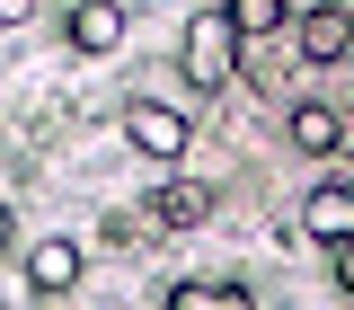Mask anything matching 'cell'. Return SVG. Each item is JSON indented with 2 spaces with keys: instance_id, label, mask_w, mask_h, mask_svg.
<instances>
[{
  "instance_id": "7",
  "label": "cell",
  "mask_w": 354,
  "mask_h": 310,
  "mask_svg": "<svg viewBox=\"0 0 354 310\" xmlns=\"http://www.w3.org/2000/svg\"><path fill=\"white\" fill-rule=\"evenodd\" d=\"M292 142L319 160V151H337V142H346V116H337V107H319V98H301V107H292Z\"/></svg>"
},
{
  "instance_id": "2",
  "label": "cell",
  "mask_w": 354,
  "mask_h": 310,
  "mask_svg": "<svg viewBox=\"0 0 354 310\" xmlns=\"http://www.w3.org/2000/svg\"><path fill=\"white\" fill-rule=\"evenodd\" d=\"M124 133H133L142 160H186V142H195L186 107H160V98H133V107H124Z\"/></svg>"
},
{
  "instance_id": "4",
  "label": "cell",
  "mask_w": 354,
  "mask_h": 310,
  "mask_svg": "<svg viewBox=\"0 0 354 310\" xmlns=\"http://www.w3.org/2000/svg\"><path fill=\"white\" fill-rule=\"evenodd\" d=\"M124 44V0H80L71 9V53H115Z\"/></svg>"
},
{
  "instance_id": "10",
  "label": "cell",
  "mask_w": 354,
  "mask_h": 310,
  "mask_svg": "<svg viewBox=\"0 0 354 310\" xmlns=\"http://www.w3.org/2000/svg\"><path fill=\"white\" fill-rule=\"evenodd\" d=\"M337 284H346V293H354V230H346V239H337Z\"/></svg>"
},
{
  "instance_id": "6",
  "label": "cell",
  "mask_w": 354,
  "mask_h": 310,
  "mask_svg": "<svg viewBox=\"0 0 354 310\" xmlns=\"http://www.w3.org/2000/svg\"><path fill=\"white\" fill-rule=\"evenodd\" d=\"M27 284H36V293H71V284H80V248H71V239H36V248H27Z\"/></svg>"
},
{
  "instance_id": "8",
  "label": "cell",
  "mask_w": 354,
  "mask_h": 310,
  "mask_svg": "<svg viewBox=\"0 0 354 310\" xmlns=\"http://www.w3.org/2000/svg\"><path fill=\"white\" fill-rule=\"evenodd\" d=\"M169 310H257V302H248L239 284H177Z\"/></svg>"
},
{
  "instance_id": "3",
  "label": "cell",
  "mask_w": 354,
  "mask_h": 310,
  "mask_svg": "<svg viewBox=\"0 0 354 310\" xmlns=\"http://www.w3.org/2000/svg\"><path fill=\"white\" fill-rule=\"evenodd\" d=\"M292 44H301V62H346V44H354V9H310V18H292Z\"/></svg>"
},
{
  "instance_id": "14",
  "label": "cell",
  "mask_w": 354,
  "mask_h": 310,
  "mask_svg": "<svg viewBox=\"0 0 354 310\" xmlns=\"http://www.w3.org/2000/svg\"><path fill=\"white\" fill-rule=\"evenodd\" d=\"M257 310H266V302H257Z\"/></svg>"
},
{
  "instance_id": "13",
  "label": "cell",
  "mask_w": 354,
  "mask_h": 310,
  "mask_svg": "<svg viewBox=\"0 0 354 310\" xmlns=\"http://www.w3.org/2000/svg\"><path fill=\"white\" fill-rule=\"evenodd\" d=\"M204 9H230V0H204Z\"/></svg>"
},
{
  "instance_id": "9",
  "label": "cell",
  "mask_w": 354,
  "mask_h": 310,
  "mask_svg": "<svg viewBox=\"0 0 354 310\" xmlns=\"http://www.w3.org/2000/svg\"><path fill=\"white\" fill-rule=\"evenodd\" d=\"M283 18H292L283 0H230V27H239V44H257V36H274Z\"/></svg>"
},
{
  "instance_id": "12",
  "label": "cell",
  "mask_w": 354,
  "mask_h": 310,
  "mask_svg": "<svg viewBox=\"0 0 354 310\" xmlns=\"http://www.w3.org/2000/svg\"><path fill=\"white\" fill-rule=\"evenodd\" d=\"M9 239H18V221H9V204H0V248H9Z\"/></svg>"
},
{
  "instance_id": "1",
  "label": "cell",
  "mask_w": 354,
  "mask_h": 310,
  "mask_svg": "<svg viewBox=\"0 0 354 310\" xmlns=\"http://www.w3.org/2000/svg\"><path fill=\"white\" fill-rule=\"evenodd\" d=\"M177 62H186V89H230L239 71V27H230V9H204L186 44H177Z\"/></svg>"
},
{
  "instance_id": "5",
  "label": "cell",
  "mask_w": 354,
  "mask_h": 310,
  "mask_svg": "<svg viewBox=\"0 0 354 310\" xmlns=\"http://www.w3.org/2000/svg\"><path fill=\"white\" fill-rule=\"evenodd\" d=\"M204 213H213V186H195V177H169L151 195V221H169V230H195Z\"/></svg>"
},
{
  "instance_id": "11",
  "label": "cell",
  "mask_w": 354,
  "mask_h": 310,
  "mask_svg": "<svg viewBox=\"0 0 354 310\" xmlns=\"http://www.w3.org/2000/svg\"><path fill=\"white\" fill-rule=\"evenodd\" d=\"M36 18V0H0V27H27Z\"/></svg>"
}]
</instances>
